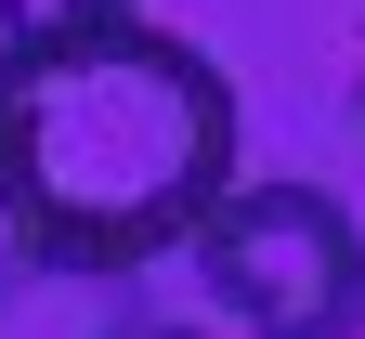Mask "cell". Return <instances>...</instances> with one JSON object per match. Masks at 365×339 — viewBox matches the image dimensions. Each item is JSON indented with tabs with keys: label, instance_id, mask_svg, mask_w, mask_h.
<instances>
[{
	"label": "cell",
	"instance_id": "7a4b0ae2",
	"mask_svg": "<svg viewBox=\"0 0 365 339\" xmlns=\"http://www.w3.org/2000/svg\"><path fill=\"white\" fill-rule=\"evenodd\" d=\"M182 248H196V287L248 339H365V222L327 183H248L235 170Z\"/></svg>",
	"mask_w": 365,
	"mask_h": 339
},
{
	"label": "cell",
	"instance_id": "5b68a950",
	"mask_svg": "<svg viewBox=\"0 0 365 339\" xmlns=\"http://www.w3.org/2000/svg\"><path fill=\"white\" fill-rule=\"evenodd\" d=\"M352 91H365V79H352Z\"/></svg>",
	"mask_w": 365,
	"mask_h": 339
},
{
	"label": "cell",
	"instance_id": "6da1fadb",
	"mask_svg": "<svg viewBox=\"0 0 365 339\" xmlns=\"http://www.w3.org/2000/svg\"><path fill=\"white\" fill-rule=\"evenodd\" d=\"M235 183V79L182 26L0 39V235L39 261L144 274Z\"/></svg>",
	"mask_w": 365,
	"mask_h": 339
},
{
	"label": "cell",
	"instance_id": "3957f363",
	"mask_svg": "<svg viewBox=\"0 0 365 339\" xmlns=\"http://www.w3.org/2000/svg\"><path fill=\"white\" fill-rule=\"evenodd\" d=\"M0 339H130V274L105 261H0Z\"/></svg>",
	"mask_w": 365,
	"mask_h": 339
},
{
	"label": "cell",
	"instance_id": "277c9868",
	"mask_svg": "<svg viewBox=\"0 0 365 339\" xmlns=\"http://www.w3.org/2000/svg\"><path fill=\"white\" fill-rule=\"evenodd\" d=\"M144 0H0V39H91V26H130Z\"/></svg>",
	"mask_w": 365,
	"mask_h": 339
}]
</instances>
